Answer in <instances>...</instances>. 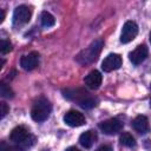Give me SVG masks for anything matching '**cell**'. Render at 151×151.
<instances>
[{
	"instance_id": "obj_15",
	"label": "cell",
	"mask_w": 151,
	"mask_h": 151,
	"mask_svg": "<svg viewBox=\"0 0 151 151\" xmlns=\"http://www.w3.org/2000/svg\"><path fill=\"white\" fill-rule=\"evenodd\" d=\"M40 22H41V25L44 27H52L55 24V19H54V17L50 12L44 11L40 14Z\"/></svg>"
},
{
	"instance_id": "obj_18",
	"label": "cell",
	"mask_w": 151,
	"mask_h": 151,
	"mask_svg": "<svg viewBox=\"0 0 151 151\" xmlns=\"http://www.w3.org/2000/svg\"><path fill=\"white\" fill-rule=\"evenodd\" d=\"M11 50H12V44H11L9 41L2 39L1 42H0V52H1V54H6V53H8Z\"/></svg>"
},
{
	"instance_id": "obj_14",
	"label": "cell",
	"mask_w": 151,
	"mask_h": 151,
	"mask_svg": "<svg viewBox=\"0 0 151 151\" xmlns=\"http://www.w3.org/2000/svg\"><path fill=\"white\" fill-rule=\"evenodd\" d=\"M97 140V133L93 131V130H88V131H85L80 134L79 137V143L81 146L86 147V149H90L94 142Z\"/></svg>"
},
{
	"instance_id": "obj_20",
	"label": "cell",
	"mask_w": 151,
	"mask_h": 151,
	"mask_svg": "<svg viewBox=\"0 0 151 151\" xmlns=\"http://www.w3.org/2000/svg\"><path fill=\"white\" fill-rule=\"evenodd\" d=\"M96 151H112V147H111L110 145H101V146H99Z\"/></svg>"
},
{
	"instance_id": "obj_5",
	"label": "cell",
	"mask_w": 151,
	"mask_h": 151,
	"mask_svg": "<svg viewBox=\"0 0 151 151\" xmlns=\"http://www.w3.org/2000/svg\"><path fill=\"white\" fill-rule=\"evenodd\" d=\"M31 17H32V9L26 5H21L14 9L13 21L17 25H24L31 20Z\"/></svg>"
},
{
	"instance_id": "obj_13",
	"label": "cell",
	"mask_w": 151,
	"mask_h": 151,
	"mask_svg": "<svg viewBox=\"0 0 151 151\" xmlns=\"http://www.w3.org/2000/svg\"><path fill=\"white\" fill-rule=\"evenodd\" d=\"M132 126H133V129L138 132V133H140V134H145V133H147L149 132V120H147V118L145 117V116H137L134 119H133V122H132Z\"/></svg>"
},
{
	"instance_id": "obj_9",
	"label": "cell",
	"mask_w": 151,
	"mask_h": 151,
	"mask_svg": "<svg viewBox=\"0 0 151 151\" xmlns=\"http://www.w3.org/2000/svg\"><path fill=\"white\" fill-rule=\"evenodd\" d=\"M39 64V53L33 51L24 57H21L20 59V66L25 70V71H32L34 70Z\"/></svg>"
},
{
	"instance_id": "obj_16",
	"label": "cell",
	"mask_w": 151,
	"mask_h": 151,
	"mask_svg": "<svg viewBox=\"0 0 151 151\" xmlns=\"http://www.w3.org/2000/svg\"><path fill=\"white\" fill-rule=\"evenodd\" d=\"M119 142L122 145L127 146V147H133L136 145V139L130 132H123L119 136Z\"/></svg>"
},
{
	"instance_id": "obj_1",
	"label": "cell",
	"mask_w": 151,
	"mask_h": 151,
	"mask_svg": "<svg viewBox=\"0 0 151 151\" xmlns=\"http://www.w3.org/2000/svg\"><path fill=\"white\" fill-rule=\"evenodd\" d=\"M64 97L70 99V100H74L77 101L81 107L84 109H91L97 105V99L91 97L86 91L81 90V88H67L63 91Z\"/></svg>"
},
{
	"instance_id": "obj_2",
	"label": "cell",
	"mask_w": 151,
	"mask_h": 151,
	"mask_svg": "<svg viewBox=\"0 0 151 151\" xmlns=\"http://www.w3.org/2000/svg\"><path fill=\"white\" fill-rule=\"evenodd\" d=\"M103 46H104V41L101 39L94 40L88 47H86L85 50H83L81 52L78 53V55L76 57V60L81 65L92 64L93 61H96L98 59V55H99Z\"/></svg>"
},
{
	"instance_id": "obj_24",
	"label": "cell",
	"mask_w": 151,
	"mask_h": 151,
	"mask_svg": "<svg viewBox=\"0 0 151 151\" xmlns=\"http://www.w3.org/2000/svg\"><path fill=\"white\" fill-rule=\"evenodd\" d=\"M150 106H151V100H150Z\"/></svg>"
},
{
	"instance_id": "obj_10",
	"label": "cell",
	"mask_w": 151,
	"mask_h": 151,
	"mask_svg": "<svg viewBox=\"0 0 151 151\" xmlns=\"http://www.w3.org/2000/svg\"><path fill=\"white\" fill-rule=\"evenodd\" d=\"M147 54H149L147 47L145 45H139L129 54V57H130V60L133 65H139L146 59Z\"/></svg>"
},
{
	"instance_id": "obj_11",
	"label": "cell",
	"mask_w": 151,
	"mask_h": 151,
	"mask_svg": "<svg viewBox=\"0 0 151 151\" xmlns=\"http://www.w3.org/2000/svg\"><path fill=\"white\" fill-rule=\"evenodd\" d=\"M29 132L25 126H17L12 130L9 134V139L17 144H24L29 138Z\"/></svg>"
},
{
	"instance_id": "obj_22",
	"label": "cell",
	"mask_w": 151,
	"mask_h": 151,
	"mask_svg": "<svg viewBox=\"0 0 151 151\" xmlns=\"http://www.w3.org/2000/svg\"><path fill=\"white\" fill-rule=\"evenodd\" d=\"M66 151H80V150H79V149H77V147H74V146H71V147L66 149Z\"/></svg>"
},
{
	"instance_id": "obj_8",
	"label": "cell",
	"mask_w": 151,
	"mask_h": 151,
	"mask_svg": "<svg viewBox=\"0 0 151 151\" xmlns=\"http://www.w3.org/2000/svg\"><path fill=\"white\" fill-rule=\"evenodd\" d=\"M64 122L71 127H78L85 124V117L83 113L76 110H70L64 116Z\"/></svg>"
},
{
	"instance_id": "obj_6",
	"label": "cell",
	"mask_w": 151,
	"mask_h": 151,
	"mask_svg": "<svg viewBox=\"0 0 151 151\" xmlns=\"http://www.w3.org/2000/svg\"><path fill=\"white\" fill-rule=\"evenodd\" d=\"M122 57L119 54L116 53H110L109 55H106L101 63V70L104 72H111L114 70H118L122 66Z\"/></svg>"
},
{
	"instance_id": "obj_19",
	"label": "cell",
	"mask_w": 151,
	"mask_h": 151,
	"mask_svg": "<svg viewBox=\"0 0 151 151\" xmlns=\"http://www.w3.org/2000/svg\"><path fill=\"white\" fill-rule=\"evenodd\" d=\"M0 107H1V111H0V113H1V118H4L7 113H8V111H9V107L7 106V104L6 103H4V101H1L0 103Z\"/></svg>"
},
{
	"instance_id": "obj_17",
	"label": "cell",
	"mask_w": 151,
	"mask_h": 151,
	"mask_svg": "<svg viewBox=\"0 0 151 151\" xmlns=\"http://www.w3.org/2000/svg\"><path fill=\"white\" fill-rule=\"evenodd\" d=\"M0 94H1V97H4V98H12L13 97V91L11 90V87L8 86V85H6L4 81L0 84Z\"/></svg>"
},
{
	"instance_id": "obj_4",
	"label": "cell",
	"mask_w": 151,
	"mask_h": 151,
	"mask_svg": "<svg viewBox=\"0 0 151 151\" xmlns=\"http://www.w3.org/2000/svg\"><path fill=\"white\" fill-rule=\"evenodd\" d=\"M138 34V26L134 21H126L123 25L122 28V33H120V42L123 44H127L130 41H132Z\"/></svg>"
},
{
	"instance_id": "obj_21",
	"label": "cell",
	"mask_w": 151,
	"mask_h": 151,
	"mask_svg": "<svg viewBox=\"0 0 151 151\" xmlns=\"http://www.w3.org/2000/svg\"><path fill=\"white\" fill-rule=\"evenodd\" d=\"M0 22H2L4 21V19H5V12H4V9H0Z\"/></svg>"
},
{
	"instance_id": "obj_23",
	"label": "cell",
	"mask_w": 151,
	"mask_h": 151,
	"mask_svg": "<svg viewBox=\"0 0 151 151\" xmlns=\"http://www.w3.org/2000/svg\"><path fill=\"white\" fill-rule=\"evenodd\" d=\"M150 42H151V32H150Z\"/></svg>"
},
{
	"instance_id": "obj_3",
	"label": "cell",
	"mask_w": 151,
	"mask_h": 151,
	"mask_svg": "<svg viewBox=\"0 0 151 151\" xmlns=\"http://www.w3.org/2000/svg\"><path fill=\"white\" fill-rule=\"evenodd\" d=\"M51 111H52L51 103L46 98L41 97L33 104L31 110V117L35 122H44L48 118Z\"/></svg>"
},
{
	"instance_id": "obj_7",
	"label": "cell",
	"mask_w": 151,
	"mask_h": 151,
	"mask_svg": "<svg viewBox=\"0 0 151 151\" xmlns=\"http://www.w3.org/2000/svg\"><path fill=\"white\" fill-rule=\"evenodd\" d=\"M99 129L105 134H116L123 129V123L117 118H111L99 124Z\"/></svg>"
},
{
	"instance_id": "obj_12",
	"label": "cell",
	"mask_w": 151,
	"mask_h": 151,
	"mask_svg": "<svg viewBox=\"0 0 151 151\" xmlns=\"http://www.w3.org/2000/svg\"><path fill=\"white\" fill-rule=\"evenodd\" d=\"M101 80H103V77H101V73L97 70H93L91 71L84 79L85 81V85L88 87V88H92V90H97L100 85H101Z\"/></svg>"
}]
</instances>
